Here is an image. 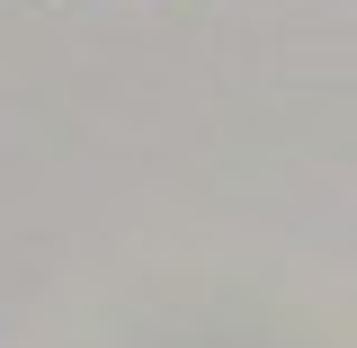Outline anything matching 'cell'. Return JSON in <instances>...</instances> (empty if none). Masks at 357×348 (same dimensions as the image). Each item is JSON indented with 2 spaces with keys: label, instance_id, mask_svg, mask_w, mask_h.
<instances>
[]
</instances>
